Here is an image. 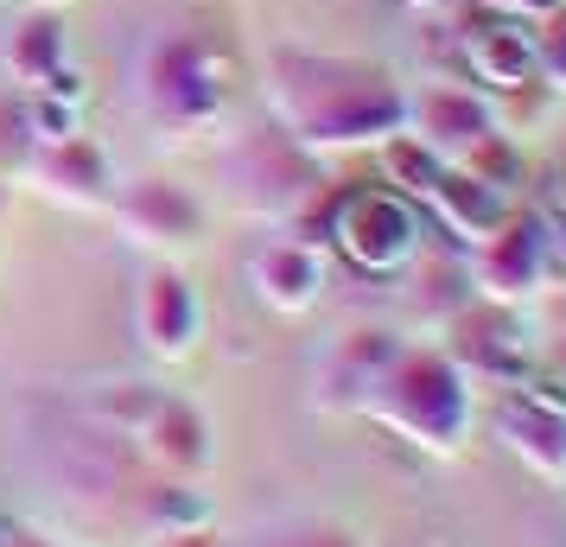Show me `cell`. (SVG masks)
Returning <instances> with one entry per match:
<instances>
[{
    "label": "cell",
    "mask_w": 566,
    "mask_h": 547,
    "mask_svg": "<svg viewBox=\"0 0 566 547\" xmlns=\"http://www.w3.org/2000/svg\"><path fill=\"white\" fill-rule=\"evenodd\" d=\"M32 154V128H27V108H20V90L0 96V172L20 179V166Z\"/></svg>",
    "instance_id": "24"
},
{
    "label": "cell",
    "mask_w": 566,
    "mask_h": 547,
    "mask_svg": "<svg viewBox=\"0 0 566 547\" xmlns=\"http://www.w3.org/2000/svg\"><path fill=\"white\" fill-rule=\"evenodd\" d=\"M20 7H57V0H20Z\"/></svg>",
    "instance_id": "31"
},
{
    "label": "cell",
    "mask_w": 566,
    "mask_h": 547,
    "mask_svg": "<svg viewBox=\"0 0 566 547\" xmlns=\"http://www.w3.org/2000/svg\"><path fill=\"white\" fill-rule=\"evenodd\" d=\"M401 332H388V325H350V332H337L325 350H318V364H312V414H363V401L376 395L382 382V369L395 364V350H401Z\"/></svg>",
    "instance_id": "11"
},
{
    "label": "cell",
    "mask_w": 566,
    "mask_h": 547,
    "mask_svg": "<svg viewBox=\"0 0 566 547\" xmlns=\"http://www.w3.org/2000/svg\"><path fill=\"white\" fill-rule=\"evenodd\" d=\"M261 90H268V115L318 159L350 147L376 154L408 122V83L382 57L281 45L261 64Z\"/></svg>",
    "instance_id": "1"
},
{
    "label": "cell",
    "mask_w": 566,
    "mask_h": 547,
    "mask_svg": "<svg viewBox=\"0 0 566 547\" xmlns=\"http://www.w3.org/2000/svg\"><path fill=\"white\" fill-rule=\"evenodd\" d=\"M20 108H27L32 147H39V140H64V134H83V103H71V96L27 90V96H20Z\"/></svg>",
    "instance_id": "22"
},
{
    "label": "cell",
    "mask_w": 566,
    "mask_h": 547,
    "mask_svg": "<svg viewBox=\"0 0 566 547\" xmlns=\"http://www.w3.org/2000/svg\"><path fill=\"white\" fill-rule=\"evenodd\" d=\"M13 547H52V541H45V535H32V528H20V541H13Z\"/></svg>",
    "instance_id": "29"
},
{
    "label": "cell",
    "mask_w": 566,
    "mask_h": 547,
    "mask_svg": "<svg viewBox=\"0 0 566 547\" xmlns=\"http://www.w3.org/2000/svg\"><path fill=\"white\" fill-rule=\"evenodd\" d=\"M147 547H230V541H217L210 528H185V535H154Z\"/></svg>",
    "instance_id": "25"
},
{
    "label": "cell",
    "mask_w": 566,
    "mask_h": 547,
    "mask_svg": "<svg viewBox=\"0 0 566 547\" xmlns=\"http://www.w3.org/2000/svg\"><path fill=\"white\" fill-rule=\"evenodd\" d=\"M446 350L471 382H496L515 389L535 376V338L522 325V306H490V299H464L459 313L446 318Z\"/></svg>",
    "instance_id": "8"
},
{
    "label": "cell",
    "mask_w": 566,
    "mask_h": 547,
    "mask_svg": "<svg viewBox=\"0 0 566 547\" xmlns=\"http://www.w3.org/2000/svg\"><path fill=\"white\" fill-rule=\"evenodd\" d=\"M7 210H13V179L0 172V223H7Z\"/></svg>",
    "instance_id": "27"
},
{
    "label": "cell",
    "mask_w": 566,
    "mask_h": 547,
    "mask_svg": "<svg viewBox=\"0 0 566 547\" xmlns=\"http://www.w3.org/2000/svg\"><path fill=\"white\" fill-rule=\"evenodd\" d=\"M332 287V267H325V242L306 235H268L255 255H249V293H255L268 313L281 318H306Z\"/></svg>",
    "instance_id": "16"
},
{
    "label": "cell",
    "mask_w": 566,
    "mask_h": 547,
    "mask_svg": "<svg viewBox=\"0 0 566 547\" xmlns=\"http://www.w3.org/2000/svg\"><path fill=\"white\" fill-rule=\"evenodd\" d=\"M484 13V7H478ZM464 77H478L484 96H515V90H541V57H535V20L515 13H484L478 27L459 39Z\"/></svg>",
    "instance_id": "17"
},
{
    "label": "cell",
    "mask_w": 566,
    "mask_h": 547,
    "mask_svg": "<svg viewBox=\"0 0 566 547\" xmlns=\"http://www.w3.org/2000/svg\"><path fill=\"white\" fill-rule=\"evenodd\" d=\"M230 547H363L344 522H325V516H281V522H261L249 528L242 541Z\"/></svg>",
    "instance_id": "21"
},
{
    "label": "cell",
    "mask_w": 566,
    "mask_h": 547,
    "mask_svg": "<svg viewBox=\"0 0 566 547\" xmlns=\"http://www.w3.org/2000/svg\"><path fill=\"white\" fill-rule=\"evenodd\" d=\"M128 440L147 459L154 477H191V484H205L210 465H217V433H210L205 408L185 401V395H166V389H147V401L128 420Z\"/></svg>",
    "instance_id": "9"
},
{
    "label": "cell",
    "mask_w": 566,
    "mask_h": 547,
    "mask_svg": "<svg viewBox=\"0 0 566 547\" xmlns=\"http://www.w3.org/2000/svg\"><path fill=\"white\" fill-rule=\"evenodd\" d=\"M242 96V52L223 27L210 20H172L154 27L134 52L128 71V103L159 140H205L230 122Z\"/></svg>",
    "instance_id": "2"
},
{
    "label": "cell",
    "mask_w": 566,
    "mask_h": 547,
    "mask_svg": "<svg viewBox=\"0 0 566 547\" xmlns=\"http://www.w3.org/2000/svg\"><path fill=\"white\" fill-rule=\"evenodd\" d=\"M108 217L128 249L154 261H185L205 249L210 235V198L198 185H185L179 172H134V179H115V198H108Z\"/></svg>",
    "instance_id": "6"
},
{
    "label": "cell",
    "mask_w": 566,
    "mask_h": 547,
    "mask_svg": "<svg viewBox=\"0 0 566 547\" xmlns=\"http://www.w3.org/2000/svg\"><path fill=\"white\" fill-rule=\"evenodd\" d=\"M363 420L427 459H459L478 427V382L452 364L446 344H401L376 395L363 401Z\"/></svg>",
    "instance_id": "3"
},
{
    "label": "cell",
    "mask_w": 566,
    "mask_h": 547,
    "mask_svg": "<svg viewBox=\"0 0 566 547\" xmlns=\"http://www.w3.org/2000/svg\"><path fill=\"white\" fill-rule=\"evenodd\" d=\"M535 57H541V83L566 90V0L535 20Z\"/></svg>",
    "instance_id": "23"
},
{
    "label": "cell",
    "mask_w": 566,
    "mask_h": 547,
    "mask_svg": "<svg viewBox=\"0 0 566 547\" xmlns=\"http://www.w3.org/2000/svg\"><path fill=\"white\" fill-rule=\"evenodd\" d=\"M376 166H382L388 191H401V198H413V204H420V198L439 185V172H446V159H439L427 140H413L408 128H395L382 147H376Z\"/></svg>",
    "instance_id": "20"
},
{
    "label": "cell",
    "mask_w": 566,
    "mask_h": 547,
    "mask_svg": "<svg viewBox=\"0 0 566 547\" xmlns=\"http://www.w3.org/2000/svg\"><path fill=\"white\" fill-rule=\"evenodd\" d=\"M401 128L413 140H427L446 166H459L478 140L503 128V115H496V96H484L478 83H420V90H408V122Z\"/></svg>",
    "instance_id": "15"
},
{
    "label": "cell",
    "mask_w": 566,
    "mask_h": 547,
    "mask_svg": "<svg viewBox=\"0 0 566 547\" xmlns=\"http://www.w3.org/2000/svg\"><path fill=\"white\" fill-rule=\"evenodd\" d=\"M554 267H560V255H554L547 217L541 210H522V204L484 242L464 249V281L490 306H528V299H541L547 281H554Z\"/></svg>",
    "instance_id": "7"
},
{
    "label": "cell",
    "mask_w": 566,
    "mask_h": 547,
    "mask_svg": "<svg viewBox=\"0 0 566 547\" xmlns=\"http://www.w3.org/2000/svg\"><path fill=\"white\" fill-rule=\"evenodd\" d=\"M496 440L510 445L535 477L566 484V389L541 382V376L503 389V401H496Z\"/></svg>",
    "instance_id": "14"
},
{
    "label": "cell",
    "mask_w": 566,
    "mask_h": 547,
    "mask_svg": "<svg viewBox=\"0 0 566 547\" xmlns=\"http://www.w3.org/2000/svg\"><path fill=\"white\" fill-rule=\"evenodd\" d=\"M318 242H332L369 281H395L427 249V217L413 198L388 191V185H344V191H325Z\"/></svg>",
    "instance_id": "5"
},
{
    "label": "cell",
    "mask_w": 566,
    "mask_h": 547,
    "mask_svg": "<svg viewBox=\"0 0 566 547\" xmlns=\"http://www.w3.org/2000/svg\"><path fill=\"white\" fill-rule=\"evenodd\" d=\"M554 198H560L554 210H566V159H560V172H554Z\"/></svg>",
    "instance_id": "28"
},
{
    "label": "cell",
    "mask_w": 566,
    "mask_h": 547,
    "mask_svg": "<svg viewBox=\"0 0 566 547\" xmlns=\"http://www.w3.org/2000/svg\"><path fill=\"white\" fill-rule=\"evenodd\" d=\"M20 185L39 191L57 210H108L115 198V159L96 134H64V140H39L20 166Z\"/></svg>",
    "instance_id": "13"
},
{
    "label": "cell",
    "mask_w": 566,
    "mask_h": 547,
    "mask_svg": "<svg viewBox=\"0 0 566 547\" xmlns=\"http://www.w3.org/2000/svg\"><path fill=\"white\" fill-rule=\"evenodd\" d=\"M134 528L154 535H185V528H210V496L191 477H154L147 491H134Z\"/></svg>",
    "instance_id": "19"
},
{
    "label": "cell",
    "mask_w": 566,
    "mask_h": 547,
    "mask_svg": "<svg viewBox=\"0 0 566 547\" xmlns=\"http://www.w3.org/2000/svg\"><path fill=\"white\" fill-rule=\"evenodd\" d=\"M20 528H27V522H13L7 509H0V547H13V541H20Z\"/></svg>",
    "instance_id": "26"
},
{
    "label": "cell",
    "mask_w": 566,
    "mask_h": 547,
    "mask_svg": "<svg viewBox=\"0 0 566 547\" xmlns=\"http://www.w3.org/2000/svg\"><path fill=\"white\" fill-rule=\"evenodd\" d=\"M0 77L13 83L20 96L27 90H52V96L90 103L83 71L71 64V27H64L57 7H20L7 20V32H0Z\"/></svg>",
    "instance_id": "10"
},
{
    "label": "cell",
    "mask_w": 566,
    "mask_h": 547,
    "mask_svg": "<svg viewBox=\"0 0 566 547\" xmlns=\"http://www.w3.org/2000/svg\"><path fill=\"white\" fill-rule=\"evenodd\" d=\"M515 210L510 191H496V185H484L478 172H464V166H446L439 172V185L420 198V217H433L439 230L459 242V255L471 249V242H484L503 217Z\"/></svg>",
    "instance_id": "18"
},
{
    "label": "cell",
    "mask_w": 566,
    "mask_h": 547,
    "mask_svg": "<svg viewBox=\"0 0 566 547\" xmlns=\"http://www.w3.org/2000/svg\"><path fill=\"white\" fill-rule=\"evenodd\" d=\"M401 7H420V13H427V7H439V0H401Z\"/></svg>",
    "instance_id": "30"
},
{
    "label": "cell",
    "mask_w": 566,
    "mask_h": 547,
    "mask_svg": "<svg viewBox=\"0 0 566 547\" xmlns=\"http://www.w3.org/2000/svg\"><path fill=\"white\" fill-rule=\"evenodd\" d=\"M217 185H223V204L235 217H255V223H300L318 191H325V172H318V154H306L281 122L268 128H242L223 140L217 154Z\"/></svg>",
    "instance_id": "4"
},
{
    "label": "cell",
    "mask_w": 566,
    "mask_h": 547,
    "mask_svg": "<svg viewBox=\"0 0 566 547\" xmlns=\"http://www.w3.org/2000/svg\"><path fill=\"white\" fill-rule=\"evenodd\" d=\"M134 338L154 364H191L205 344V299L179 261H154L134 287Z\"/></svg>",
    "instance_id": "12"
}]
</instances>
